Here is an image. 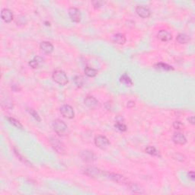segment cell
I'll return each mask as SVG.
<instances>
[{
    "label": "cell",
    "mask_w": 195,
    "mask_h": 195,
    "mask_svg": "<svg viewBox=\"0 0 195 195\" xmlns=\"http://www.w3.org/2000/svg\"><path fill=\"white\" fill-rule=\"evenodd\" d=\"M95 143L96 145V146L104 150V149H106L109 146L110 142L107 137L102 136V135H99V136H97L95 137Z\"/></svg>",
    "instance_id": "277c9868"
},
{
    "label": "cell",
    "mask_w": 195,
    "mask_h": 195,
    "mask_svg": "<svg viewBox=\"0 0 195 195\" xmlns=\"http://www.w3.org/2000/svg\"><path fill=\"white\" fill-rule=\"evenodd\" d=\"M114 126H115L116 128H117L118 130H120V131H126V126L124 124V123H120V122L117 121V123H115V125H114Z\"/></svg>",
    "instance_id": "484cf974"
},
{
    "label": "cell",
    "mask_w": 195,
    "mask_h": 195,
    "mask_svg": "<svg viewBox=\"0 0 195 195\" xmlns=\"http://www.w3.org/2000/svg\"><path fill=\"white\" fill-rule=\"evenodd\" d=\"M28 111H29V113L31 114V115L33 116L34 118H35V120H38V122L41 121V117H40V116L38 115V114L36 112V111H35V110H33V109H29V110H28Z\"/></svg>",
    "instance_id": "4316f807"
},
{
    "label": "cell",
    "mask_w": 195,
    "mask_h": 195,
    "mask_svg": "<svg viewBox=\"0 0 195 195\" xmlns=\"http://www.w3.org/2000/svg\"><path fill=\"white\" fill-rule=\"evenodd\" d=\"M108 176H109V178L111 179L116 181V182L119 183V184H126L127 183V179L124 176H123V175H118V174L110 173L108 174Z\"/></svg>",
    "instance_id": "4fadbf2b"
},
{
    "label": "cell",
    "mask_w": 195,
    "mask_h": 195,
    "mask_svg": "<svg viewBox=\"0 0 195 195\" xmlns=\"http://www.w3.org/2000/svg\"><path fill=\"white\" fill-rule=\"evenodd\" d=\"M172 140L175 143L178 144V145H184L187 143L186 137L184 134L181 133H174L173 136H172Z\"/></svg>",
    "instance_id": "9c48e42d"
},
{
    "label": "cell",
    "mask_w": 195,
    "mask_h": 195,
    "mask_svg": "<svg viewBox=\"0 0 195 195\" xmlns=\"http://www.w3.org/2000/svg\"><path fill=\"white\" fill-rule=\"evenodd\" d=\"M92 3V5H94V7H95V8H100V7H102V5L105 4V2L98 0V1H93Z\"/></svg>",
    "instance_id": "f1b7e54d"
},
{
    "label": "cell",
    "mask_w": 195,
    "mask_h": 195,
    "mask_svg": "<svg viewBox=\"0 0 195 195\" xmlns=\"http://www.w3.org/2000/svg\"><path fill=\"white\" fill-rule=\"evenodd\" d=\"M86 173L88 175L92 177H95L97 175H99L100 173V171L99 169H95V168H88L86 170Z\"/></svg>",
    "instance_id": "ffe728a7"
},
{
    "label": "cell",
    "mask_w": 195,
    "mask_h": 195,
    "mask_svg": "<svg viewBox=\"0 0 195 195\" xmlns=\"http://www.w3.org/2000/svg\"><path fill=\"white\" fill-rule=\"evenodd\" d=\"M173 127L175 129H181L184 127V124L181 121H175L173 123Z\"/></svg>",
    "instance_id": "83f0119b"
},
{
    "label": "cell",
    "mask_w": 195,
    "mask_h": 195,
    "mask_svg": "<svg viewBox=\"0 0 195 195\" xmlns=\"http://www.w3.org/2000/svg\"><path fill=\"white\" fill-rule=\"evenodd\" d=\"M53 127L54 131L57 133L58 135L61 136L63 134L66 130L67 129V125L65 123V122H63L62 120L57 119V120H54L53 123Z\"/></svg>",
    "instance_id": "7a4b0ae2"
},
{
    "label": "cell",
    "mask_w": 195,
    "mask_h": 195,
    "mask_svg": "<svg viewBox=\"0 0 195 195\" xmlns=\"http://www.w3.org/2000/svg\"><path fill=\"white\" fill-rule=\"evenodd\" d=\"M74 82H75V84L78 87H82L85 83V80L83 79V77L81 76H76L74 78Z\"/></svg>",
    "instance_id": "7402d4cb"
},
{
    "label": "cell",
    "mask_w": 195,
    "mask_h": 195,
    "mask_svg": "<svg viewBox=\"0 0 195 195\" xmlns=\"http://www.w3.org/2000/svg\"><path fill=\"white\" fill-rule=\"evenodd\" d=\"M113 41L117 44H123L126 42V37L123 34H116L113 37Z\"/></svg>",
    "instance_id": "2e32d148"
},
{
    "label": "cell",
    "mask_w": 195,
    "mask_h": 195,
    "mask_svg": "<svg viewBox=\"0 0 195 195\" xmlns=\"http://www.w3.org/2000/svg\"><path fill=\"white\" fill-rule=\"evenodd\" d=\"M129 189L133 192H134V193H143V192L142 190V189H141L139 186L136 185V184H130L129 185Z\"/></svg>",
    "instance_id": "cb8c5ba5"
},
{
    "label": "cell",
    "mask_w": 195,
    "mask_h": 195,
    "mask_svg": "<svg viewBox=\"0 0 195 195\" xmlns=\"http://www.w3.org/2000/svg\"><path fill=\"white\" fill-rule=\"evenodd\" d=\"M69 15L70 17L71 20L74 22H80L82 18L81 12H80L79 9L75 7H71L69 9Z\"/></svg>",
    "instance_id": "5b68a950"
},
{
    "label": "cell",
    "mask_w": 195,
    "mask_h": 195,
    "mask_svg": "<svg viewBox=\"0 0 195 195\" xmlns=\"http://www.w3.org/2000/svg\"><path fill=\"white\" fill-rule=\"evenodd\" d=\"M157 38L162 41H169L172 40V36L171 33H169L166 30H161L157 34Z\"/></svg>",
    "instance_id": "8fae6325"
},
{
    "label": "cell",
    "mask_w": 195,
    "mask_h": 195,
    "mask_svg": "<svg viewBox=\"0 0 195 195\" xmlns=\"http://www.w3.org/2000/svg\"><path fill=\"white\" fill-rule=\"evenodd\" d=\"M60 113L62 115V117H66V118L68 119L73 118L74 116H75L73 108L69 105H62L60 108Z\"/></svg>",
    "instance_id": "3957f363"
},
{
    "label": "cell",
    "mask_w": 195,
    "mask_h": 195,
    "mask_svg": "<svg viewBox=\"0 0 195 195\" xmlns=\"http://www.w3.org/2000/svg\"><path fill=\"white\" fill-rule=\"evenodd\" d=\"M1 17H2V20L4 22H5L6 23H9L13 19L12 12L8 9V8H4V9L2 10V12H1Z\"/></svg>",
    "instance_id": "30bf717a"
},
{
    "label": "cell",
    "mask_w": 195,
    "mask_h": 195,
    "mask_svg": "<svg viewBox=\"0 0 195 195\" xmlns=\"http://www.w3.org/2000/svg\"><path fill=\"white\" fill-rule=\"evenodd\" d=\"M136 12L138 15L143 18H146L151 15V11L146 5H137L136 8Z\"/></svg>",
    "instance_id": "8992f818"
},
{
    "label": "cell",
    "mask_w": 195,
    "mask_h": 195,
    "mask_svg": "<svg viewBox=\"0 0 195 195\" xmlns=\"http://www.w3.org/2000/svg\"><path fill=\"white\" fill-rule=\"evenodd\" d=\"M188 177L189 178H190V180H192V181H194L195 180V174L194 172H193V171H191V172H190L188 173Z\"/></svg>",
    "instance_id": "f546056e"
},
{
    "label": "cell",
    "mask_w": 195,
    "mask_h": 195,
    "mask_svg": "<svg viewBox=\"0 0 195 195\" xmlns=\"http://www.w3.org/2000/svg\"><path fill=\"white\" fill-rule=\"evenodd\" d=\"M53 79L60 86H65L68 83V77L62 70H56L53 73Z\"/></svg>",
    "instance_id": "6da1fadb"
},
{
    "label": "cell",
    "mask_w": 195,
    "mask_h": 195,
    "mask_svg": "<svg viewBox=\"0 0 195 195\" xmlns=\"http://www.w3.org/2000/svg\"><path fill=\"white\" fill-rule=\"evenodd\" d=\"M8 121L10 122V123H12V125H14L15 126L19 128V129H23V126H22V125L21 124V123H19L17 120H15V118H12V117H8Z\"/></svg>",
    "instance_id": "d4e9b609"
},
{
    "label": "cell",
    "mask_w": 195,
    "mask_h": 195,
    "mask_svg": "<svg viewBox=\"0 0 195 195\" xmlns=\"http://www.w3.org/2000/svg\"><path fill=\"white\" fill-rule=\"evenodd\" d=\"M155 68L158 69H162V70H173L174 68L172 67V66H169L166 63H163V62H159V63H157L155 65Z\"/></svg>",
    "instance_id": "d6986e66"
},
{
    "label": "cell",
    "mask_w": 195,
    "mask_h": 195,
    "mask_svg": "<svg viewBox=\"0 0 195 195\" xmlns=\"http://www.w3.org/2000/svg\"><path fill=\"white\" fill-rule=\"evenodd\" d=\"M187 120H188V121L190 122L192 125L194 124V117H193V116H190V117H189L188 118H187Z\"/></svg>",
    "instance_id": "4dcf8cb0"
},
{
    "label": "cell",
    "mask_w": 195,
    "mask_h": 195,
    "mask_svg": "<svg viewBox=\"0 0 195 195\" xmlns=\"http://www.w3.org/2000/svg\"><path fill=\"white\" fill-rule=\"evenodd\" d=\"M44 59L41 56H35L33 59H31L29 62V66L32 67L33 69H37L39 68L44 64Z\"/></svg>",
    "instance_id": "7c38bea8"
},
{
    "label": "cell",
    "mask_w": 195,
    "mask_h": 195,
    "mask_svg": "<svg viewBox=\"0 0 195 195\" xmlns=\"http://www.w3.org/2000/svg\"><path fill=\"white\" fill-rule=\"evenodd\" d=\"M50 144L53 146V148L56 150L57 153H63L65 152V149H64V146L62 145V143L56 138H51L50 140Z\"/></svg>",
    "instance_id": "52a82bcc"
},
{
    "label": "cell",
    "mask_w": 195,
    "mask_h": 195,
    "mask_svg": "<svg viewBox=\"0 0 195 195\" xmlns=\"http://www.w3.org/2000/svg\"><path fill=\"white\" fill-rule=\"evenodd\" d=\"M85 73L89 77H95L98 74V72H97L96 69H93L92 67H89V66H87L85 69Z\"/></svg>",
    "instance_id": "44dd1931"
},
{
    "label": "cell",
    "mask_w": 195,
    "mask_h": 195,
    "mask_svg": "<svg viewBox=\"0 0 195 195\" xmlns=\"http://www.w3.org/2000/svg\"><path fill=\"white\" fill-rule=\"evenodd\" d=\"M85 104L86 106H88L90 108H94L99 105V102L93 96H88L86 97V99H85Z\"/></svg>",
    "instance_id": "5bb4252c"
},
{
    "label": "cell",
    "mask_w": 195,
    "mask_h": 195,
    "mask_svg": "<svg viewBox=\"0 0 195 195\" xmlns=\"http://www.w3.org/2000/svg\"><path fill=\"white\" fill-rule=\"evenodd\" d=\"M80 156H81L82 159L86 162H92L95 159V156L94 153L92 151H89V150L82 151L80 154Z\"/></svg>",
    "instance_id": "ba28073f"
},
{
    "label": "cell",
    "mask_w": 195,
    "mask_h": 195,
    "mask_svg": "<svg viewBox=\"0 0 195 195\" xmlns=\"http://www.w3.org/2000/svg\"><path fill=\"white\" fill-rule=\"evenodd\" d=\"M135 106V102H132V101H130V102H129L127 103V107L128 108H133V107Z\"/></svg>",
    "instance_id": "1f68e13d"
},
{
    "label": "cell",
    "mask_w": 195,
    "mask_h": 195,
    "mask_svg": "<svg viewBox=\"0 0 195 195\" xmlns=\"http://www.w3.org/2000/svg\"><path fill=\"white\" fill-rule=\"evenodd\" d=\"M41 49L46 53H51L53 51V46L51 43L48 42V41H43L41 42Z\"/></svg>",
    "instance_id": "9a60e30c"
},
{
    "label": "cell",
    "mask_w": 195,
    "mask_h": 195,
    "mask_svg": "<svg viewBox=\"0 0 195 195\" xmlns=\"http://www.w3.org/2000/svg\"><path fill=\"white\" fill-rule=\"evenodd\" d=\"M176 40L180 44H187L190 41V37L185 34H179L177 36Z\"/></svg>",
    "instance_id": "ac0fdd59"
},
{
    "label": "cell",
    "mask_w": 195,
    "mask_h": 195,
    "mask_svg": "<svg viewBox=\"0 0 195 195\" xmlns=\"http://www.w3.org/2000/svg\"><path fill=\"white\" fill-rule=\"evenodd\" d=\"M120 82L123 83V85H125V86H133V81H132V79H130V77L128 76L126 74H123V75H122L121 76H120Z\"/></svg>",
    "instance_id": "e0dca14e"
},
{
    "label": "cell",
    "mask_w": 195,
    "mask_h": 195,
    "mask_svg": "<svg viewBox=\"0 0 195 195\" xmlns=\"http://www.w3.org/2000/svg\"><path fill=\"white\" fill-rule=\"evenodd\" d=\"M146 153L150 155H152V156H158V154H159L156 149L154 146H147L146 148Z\"/></svg>",
    "instance_id": "603a6c76"
}]
</instances>
